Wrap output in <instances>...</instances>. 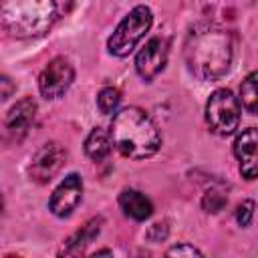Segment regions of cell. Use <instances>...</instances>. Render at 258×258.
Returning <instances> with one entry per match:
<instances>
[{
    "mask_svg": "<svg viewBox=\"0 0 258 258\" xmlns=\"http://www.w3.org/2000/svg\"><path fill=\"white\" fill-rule=\"evenodd\" d=\"M234 42L228 30L200 22L189 28L183 42V60L187 71L200 81L222 79L232 64Z\"/></svg>",
    "mask_w": 258,
    "mask_h": 258,
    "instance_id": "6da1fadb",
    "label": "cell"
},
{
    "mask_svg": "<svg viewBox=\"0 0 258 258\" xmlns=\"http://www.w3.org/2000/svg\"><path fill=\"white\" fill-rule=\"evenodd\" d=\"M113 147L129 159H147L157 153L161 135L153 119L139 107H125L111 121Z\"/></svg>",
    "mask_w": 258,
    "mask_h": 258,
    "instance_id": "7a4b0ae2",
    "label": "cell"
},
{
    "mask_svg": "<svg viewBox=\"0 0 258 258\" xmlns=\"http://www.w3.org/2000/svg\"><path fill=\"white\" fill-rule=\"evenodd\" d=\"M56 20L54 0H2L0 22L12 38H36Z\"/></svg>",
    "mask_w": 258,
    "mask_h": 258,
    "instance_id": "3957f363",
    "label": "cell"
},
{
    "mask_svg": "<svg viewBox=\"0 0 258 258\" xmlns=\"http://www.w3.org/2000/svg\"><path fill=\"white\" fill-rule=\"evenodd\" d=\"M153 24V12L149 6H135L113 30L107 40V48L113 56H127L141 42V38L149 32Z\"/></svg>",
    "mask_w": 258,
    "mask_h": 258,
    "instance_id": "277c9868",
    "label": "cell"
},
{
    "mask_svg": "<svg viewBox=\"0 0 258 258\" xmlns=\"http://www.w3.org/2000/svg\"><path fill=\"white\" fill-rule=\"evenodd\" d=\"M242 107L230 89H216L206 103V123L212 133L228 137L240 127Z\"/></svg>",
    "mask_w": 258,
    "mask_h": 258,
    "instance_id": "5b68a950",
    "label": "cell"
},
{
    "mask_svg": "<svg viewBox=\"0 0 258 258\" xmlns=\"http://www.w3.org/2000/svg\"><path fill=\"white\" fill-rule=\"evenodd\" d=\"M75 81V69L69 58L54 56L38 75V91L44 99H60Z\"/></svg>",
    "mask_w": 258,
    "mask_h": 258,
    "instance_id": "8992f818",
    "label": "cell"
},
{
    "mask_svg": "<svg viewBox=\"0 0 258 258\" xmlns=\"http://www.w3.org/2000/svg\"><path fill=\"white\" fill-rule=\"evenodd\" d=\"M67 159V151L60 143L56 141H48L44 143L30 159L28 165V175L30 179H34L36 183H48L64 165Z\"/></svg>",
    "mask_w": 258,
    "mask_h": 258,
    "instance_id": "52a82bcc",
    "label": "cell"
},
{
    "mask_svg": "<svg viewBox=\"0 0 258 258\" xmlns=\"http://www.w3.org/2000/svg\"><path fill=\"white\" fill-rule=\"evenodd\" d=\"M167 52H169V44H167V40L163 36L149 38L145 42V46L135 56V71H137V75L145 83H151L165 69Z\"/></svg>",
    "mask_w": 258,
    "mask_h": 258,
    "instance_id": "ba28073f",
    "label": "cell"
},
{
    "mask_svg": "<svg viewBox=\"0 0 258 258\" xmlns=\"http://www.w3.org/2000/svg\"><path fill=\"white\" fill-rule=\"evenodd\" d=\"M83 200V179L79 173H69L52 191L48 210L56 218H69Z\"/></svg>",
    "mask_w": 258,
    "mask_h": 258,
    "instance_id": "9c48e42d",
    "label": "cell"
},
{
    "mask_svg": "<svg viewBox=\"0 0 258 258\" xmlns=\"http://www.w3.org/2000/svg\"><path fill=\"white\" fill-rule=\"evenodd\" d=\"M234 155L244 179L258 177V129L248 127L234 139Z\"/></svg>",
    "mask_w": 258,
    "mask_h": 258,
    "instance_id": "30bf717a",
    "label": "cell"
},
{
    "mask_svg": "<svg viewBox=\"0 0 258 258\" xmlns=\"http://www.w3.org/2000/svg\"><path fill=\"white\" fill-rule=\"evenodd\" d=\"M36 101L32 97H24L20 99L16 105L10 107V111L4 117V131L12 141H22L24 135L28 133L30 125L34 123L36 117Z\"/></svg>",
    "mask_w": 258,
    "mask_h": 258,
    "instance_id": "8fae6325",
    "label": "cell"
},
{
    "mask_svg": "<svg viewBox=\"0 0 258 258\" xmlns=\"http://www.w3.org/2000/svg\"><path fill=\"white\" fill-rule=\"evenodd\" d=\"M101 228H103V218L101 216H95L91 218L89 222H85L62 246L60 250V256H79L85 252V248L101 234Z\"/></svg>",
    "mask_w": 258,
    "mask_h": 258,
    "instance_id": "7c38bea8",
    "label": "cell"
},
{
    "mask_svg": "<svg viewBox=\"0 0 258 258\" xmlns=\"http://www.w3.org/2000/svg\"><path fill=\"white\" fill-rule=\"evenodd\" d=\"M119 206L123 210V214L131 220H137V222H143L147 218H151L153 214V204L151 200L141 194L139 189H123L119 194Z\"/></svg>",
    "mask_w": 258,
    "mask_h": 258,
    "instance_id": "4fadbf2b",
    "label": "cell"
},
{
    "mask_svg": "<svg viewBox=\"0 0 258 258\" xmlns=\"http://www.w3.org/2000/svg\"><path fill=\"white\" fill-rule=\"evenodd\" d=\"M111 145H113L111 131H105L103 127H95L85 139V153L93 161H101L109 155Z\"/></svg>",
    "mask_w": 258,
    "mask_h": 258,
    "instance_id": "5bb4252c",
    "label": "cell"
},
{
    "mask_svg": "<svg viewBox=\"0 0 258 258\" xmlns=\"http://www.w3.org/2000/svg\"><path fill=\"white\" fill-rule=\"evenodd\" d=\"M240 103L248 113L258 115V71L250 73L242 81V85H240Z\"/></svg>",
    "mask_w": 258,
    "mask_h": 258,
    "instance_id": "9a60e30c",
    "label": "cell"
},
{
    "mask_svg": "<svg viewBox=\"0 0 258 258\" xmlns=\"http://www.w3.org/2000/svg\"><path fill=\"white\" fill-rule=\"evenodd\" d=\"M119 103H121V91L117 87H103L97 95V107L103 115L115 113Z\"/></svg>",
    "mask_w": 258,
    "mask_h": 258,
    "instance_id": "2e32d148",
    "label": "cell"
},
{
    "mask_svg": "<svg viewBox=\"0 0 258 258\" xmlns=\"http://www.w3.org/2000/svg\"><path fill=\"white\" fill-rule=\"evenodd\" d=\"M226 204H228V196H226L222 189H216V187H210V189L204 194V198H202V208H204V212H208V214L220 212Z\"/></svg>",
    "mask_w": 258,
    "mask_h": 258,
    "instance_id": "e0dca14e",
    "label": "cell"
},
{
    "mask_svg": "<svg viewBox=\"0 0 258 258\" xmlns=\"http://www.w3.org/2000/svg\"><path fill=\"white\" fill-rule=\"evenodd\" d=\"M254 210H256L254 200H244V202L236 208V222H238V226H242V228L250 226V222H252V218H254Z\"/></svg>",
    "mask_w": 258,
    "mask_h": 258,
    "instance_id": "ac0fdd59",
    "label": "cell"
},
{
    "mask_svg": "<svg viewBox=\"0 0 258 258\" xmlns=\"http://www.w3.org/2000/svg\"><path fill=\"white\" fill-rule=\"evenodd\" d=\"M169 236V226H167V220H161V222H155L149 226V230L145 232V238L153 244L157 242H163L165 238Z\"/></svg>",
    "mask_w": 258,
    "mask_h": 258,
    "instance_id": "d6986e66",
    "label": "cell"
},
{
    "mask_svg": "<svg viewBox=\"0 0 258 258\" xmlns=\"http://www.w3.org/2000/svg\"><path fill=\"white\" fill-rule=\"evenodd\" d=\"M165 254H167V256H204L196 246H191V244H187V242H181V244H177V246H171Z\"/></svg>",
    "mask_w": 258,
    "mask_h": 258,
    "instance_id": "ffe728a7",
    "label": "cell"
},
{
    "mask_svg": "<svg viewBox=\"0 0 258 258\" xmlns=\"http://www.w3.org/2000/svg\"><path fill=\"white\" fill-rule=\"evenodd\" d=\"M0 85H2V101H6V99L10 97V93L14 91V85L10 83V79H8L6 75L0 79Z\"/></svg>",
    "mask_w": 258,
    "mask_h": 258,
    "instance_id": "44dd1931",
    "label": "cell"
},
{
    "mask_svg": "<svg viewBox=\"0 0 258 258\" xmlns=\"http://www.w3.org/2000/svg\"><path fill=\"white\" fill-rule=\"evenodd\" d=\"M113 252L111 250H99V252H95V256H111Z\"/></svg>",
    "mask_w": 258,
    "mask_h": 258,
    "instance_id": "7402d4cb",
    "label": "cell"
}]
</instances>
